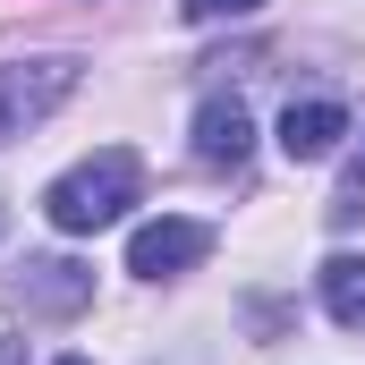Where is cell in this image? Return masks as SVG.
Returning <instances> with one entry per match:
<instances>
[{
    "instance_id": "cell-1",
    "label": "cell",
    "mask_w": 365,
    "mask_h": 365,
    "mask_svg": "<svg viewBox=\"0 0 365 365\" xmlns=\"http://www.w3.org/2000/svg\"><path fill=\"white\" fill-rule=\"evenodd\" d=\"M136 195H145V162H136V145H102V153H86L77 170H60V179H51L43 212H51V230L93 238V230H110Z\"/></svg>"
},
{
    "instance_id": "cell-2",
    "label": "cell",
    "mask_w": 365,
    "mask_h": 365,
    "mask_svg": "<svg viewBox=\"0 0 365 365\" xmlns=\"http://www.w3.org/2000/svg\"><path fill=\"white\" fill-rule=\"evenodd\" d=\"M68 93H77V60H17V68H0V145L43 128Z\"/></svg>"
},
{
    "instance_id": "cell-3",
    "label": "cell",
    "mask_w": 365,
    "mask_h": 365,
    "mask_svg": "<svg viewBox=\"0 0 365 365\" xmlns=\"http://www.w3.org/2000/svg\"><path fill=\"white\" fill-rule=\"evenodd\" d=\"M204 255H212V230H204V221H187V212L145 221V230L128 238V272H136V280H179V272H195Z\"/></svg>"
},
{
    "instance_id": "cell-4",
    "label": "cell",
    "mask_w": 365,
    "mask_h": 365,
    "mask_svg": "<svg viewBox=\"0 0 365 365\" xmlns=\"http://www.w3.org/2000/svg\"><path fill=\"white\" fill-rule=\"evenodd\" d=\"M9 289H17L34 314H77V306H93V272L68 264V255H26Z\"/></svg>"
},
{
    "instance_id": "cell-5",
    "label": "cell",
    "mask_w": 365,
    "mask_h": 365,
    "mask_svg": "<svg viewBox=\"0 0 365 365\" xmlns=\"http://www.w3.org/2000/svg\"><path fill=\"white\" fill-rule=\"evenodd\" d=\"M247 145H255V128H247V102H238V93H212V102L195 110V162H212V170H238V162H247Z\"/></svg>"
},
{
    "instance_id": "cell-6",
    "label": "cell",
    "mask_w": 365,
    "mask_h": 365,
    "mask_svg": "<svg viewBox=\"0 0 365 365\" xmlns=\"http://www.w3.org/2000/svg\"><path fill=\"white\" fill-rule=\"evenodd\" d=\"M340 136H349V110L340 102H289L280 110V153L289 162H323Z\"/></svg>"
},
{
    "instance_id": "cell-7",
    "label": "cell",
    "mask_w": 365,
    "mask_h": 365,
    "mask_svg": "<svg viewBox=\"0 0 365 365\" xmlns=\"http://www.w3.org/2000/svg\"><path fill=\"white\" fill-rule=\"evenodd\" d=\"M323 306H331V323L365 331V255H331L323 264Z\"/></svg>"
},
{
    "instance_id": "cell-8",
    "label": "cell",
    "mask_w": 365,
    "mask_h": 365,
    "mask_svg": "<svg viewBox=\"0 0 365 365\" xmlns=\"http://www.w3.org/2000/svg\"><path fill=\"white\" fill-rule=\"evenodd\" d=\"M264 0H179V17L187 26H221V17H255Z\"/></svg>"
},
{
    "instance_id": "cell-9",
    "label": "cell",
    "mask_w": 365,
    "mask_h": 365,
    "mask_svg": "<svg viewBox=\"0 0 365 365\" xmlns=\"http://www.w3.org/2000/svg\"><path fill=\"white\" fill-rule=\"evenodd\" d=\"M365 212V153L349 162V179H340V195H331V221H357Z\"/></svg>"
},
{
    "instance_id": "cell-10",
    "label": "cell",
    "mask_w": 365,
    "mask_h": 365,
    "mask_svg": "<svg viewBox=\"0 0 365 365\" xmlns=\"http://www.w3.org/2000/svg\"><path fill=\"white\" fill-rule=\"evenodd\" d=\"M0 365H26V340H0Z\"/></svg>"
},
{
    "instance_id": "cell-11",
    "label": "cell",
    "mask_w": 365,
    "mask_h": 365,
    "mask_svg": "<svg viewBox=\"0 0 365 365\" xmlns=\"http://www.w3.org/2000/svg\"><path fill=\"white\" fill-rule=\"evenodd\" d=\"M0 238H9V204H0Z\"/></svg>"
},
{
    "instance_id": "cell-12",
    "label": "cell",
    "mask_w": 365,
    "mask_h": 365,
    "mask_svg": "<svg viewBox=\"0 0 365 365\" xmlns=\"http://www.w3.org/2000/svg\"><path fill=\"white\" fill-rule=\"evenodd\" d=\"M60 365H86V357H60Z\"/></svg>"
}]
</instances>
